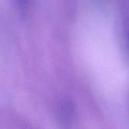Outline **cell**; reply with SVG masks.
<instances>
[{
	"label": "cell",
	"instance_id": "1",
	"mask_svg": "<svg viewBox=\"0 0 129 129\" xmlns=\"http://www.w3.org/2000/svg\"><path fill=\"white\" fill-rule=\"evenodd\" d=\"M14 2L18 10L22 13L26 12L31 4V0H14Z\"/></svg>",
	"mask_w": 129,
	"mask_h": 129
}]
</instances>
